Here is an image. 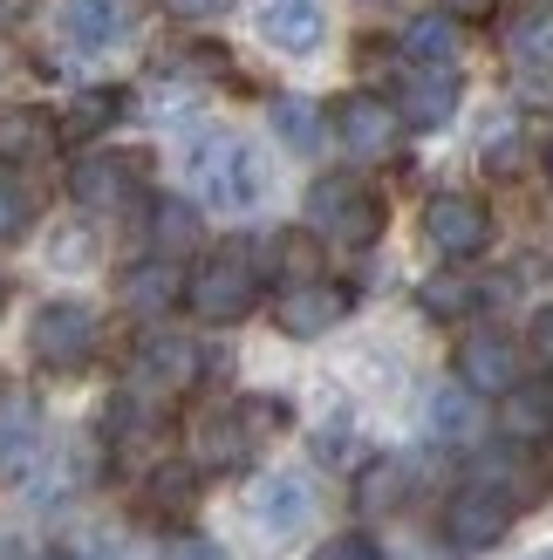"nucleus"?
<instances>
[{
	"mask_svg": "<svg viewBox=\"0 0 553 560\" xmlns=\"http://www.w3.org/2000/svg\"><path fill=\"white\" fill-rule=\"evenodd\" d=\"M96 342H103V322H96V307L90 301H42L35 307V322H27V355L42 362V370H55V376H75L82 362L96 355Z\"/></svg>",
	"mask_w": 553,
	"mask_h": 560,
	"instance_id": "nucleus-5",
	"label": "nucleus"
},
{
	"mask_svg": "<svg viewBox=\"0 0 553 560\" xmlns=\"http://www.w3.org/2000/svg\"><path fill=\"white\" fill-rule=\"evenodd\" d=\"M55 137H62V124H55L48 109H35V103L0 109V164H42L55 151Z\"/></svg>",
	"mask_w": 553,
	"mask_h": 560,
	"instance_id": "nucleus-16",
	"label": "nucleus"
},
{
	"mask_svg": "<svg viewBox=\"0 0 553 560\" xmlns=\"http://www.w3.org/2000/svg\"><path fill=\"white\" fill-rule=\"evenodd\" d=\"M117 96H109V90H90V96H75V109H69V117H55V124H62V137H96V130H109V124H117Z\"/></svg>",
	"mask_w": 553,
	"mask_h": 560,
	"instance_id": "nucleus-29",
	"label": "nucleus"
},
{
	"mask_svg": "<svg viewBox=\"0 0 553 560\" xmlns=\"http://www.w3.org/2000/svg\"><path fill=\"white\" fill-rule=\"evenodd\" d=\"M315 452L321 458H349V417H328L321 438H315Z\"/></svg>",
	"mask_w": 553,
	"mask_h": 560,
	"instance_id": "nucleus-38",
	"label": "nucleus"
},
{
	"mask_svg": "<svg viewBox=\"0 0 553 560\" xmlns=\"http://www.w3.org/2000/svg\"><path fill=\"white\" fill-rule=\"evenodd\" d=\"M267 117H273V130H281V144H287V151H301V158L328 144V124H321V109H315L308 96H273Z\"/></svg>",
	"mask_w": 553,
	"mask_h": 560,
	"instance_id": "nucleus-24",
	"label": "nucleus"
},
{
	"mask_svg": "<svg viewBox=\"0 0 553 560\" xmlns=\"http://www.w3.org/2000/svg\"><path fill=\"white\" fill-rule=\"evenodd\" d=\"M27 212H35V206H27V191L14 178H0V246L27 233Z\"/></svg>",
	"mask_w": 553,
	"mask_h": 560,
	"instance_id": "nucleus-33",
	"label": "nucleus"
},
{
	"mask_svg": "<svg viewBox=\"0 0 553 560\" xmlns=\"http://www.w3.org/2000/svg\"><path fill=\"white\" fill-rule=\"evenodd\" d=\"M431 431L437 438H451V444H464V438H472L479 431V417H472V389H437V397H431Z\"/></svg>",
	"mask_w": 553,
	"mask_h": 560,
	"instance_id": "nucleus-27",
	"label": "nucleus"
},
{
	"mask_svg": "<svg viewBox=\"0 0 553 560\" xmlns=\"http://www.w3.org/2000/svg\"><path fill=\"white\" fill-rule=\"evenodd\" d=\"M35 452H42V410H35V397L8 389V397H0V479L27 471Z\"/></svg>",
	"mask_w": 553,
	"mask_h": 560,
	"instance_id": "nucleus-17",
	"label": "nucleus"
},
{
	"mask_svg": "<svg viewBox=\"0 0 553 560\" xmlns=\"http://www.w3.org/2000/svg\"><path fill=\"white\" fill-rule=\"evenodd\" d=\"M472 479H485V486H499L506 499H513V506H519V499H540L546 492V471L533 465V452H527V444H499V452H485L479 465H472Z\"/></svg>",
	"mask_w": 553,
	"mask_h": 560,
	"instance_id": "nucleus-19",
	"label": "nucleus"
},
{
	"mask_svg": "<svg viewBox=\"0 0 553 560\" xmlns=\"http://www.w3.org/2000/svg\"><path fill=\"white\" fill-rule=\"evenodd\" d=\"M506 438L519 444L553 438V389H506Z\"/></svg>",
	"mask_w": 553,
	"mask_h": 560,
	"instance_id": "nucleus-25",
	"label": "nucleus"
},
{
	"mask_svg": "<svg viewBox=\"0 0 553 560\" xmlns=\"http://www.w3.org/2000/svg\"><path fill=\"white\" fill-rule=\"evenodd\" d=\"M199 370H205L199 342H185V335H144L123 389H137V397H151V404H172V397H185V389L199 383Z\"/></svg>",
	"mask_w": 553,
	"mask_h": 560,
	"instance_id": "nucleus-7",
	"label": "nucleus"
},
{
	"mask_svg": "<svg viewBox=\"0 0 553 560\" xmlns=\"http://www.w3.org/2000/svg\"><path fill=\"white\" fill-rule=\"evenodd\" d=\"M506 55H513L527 75H553V0H533V8L513 21Z\"/></svg>",
	"mask_w": 553,
	"mask_h": 560,
	"instance_id": "nucleus-21",
	"label": "nucleus"
},
{
	"mask_svg": "<svg viewBox=\"0 0 553 560\" xmlns=\"http://www.w3.org/2000/svg\"><path fill=\"white\" fill-rule=\"evenodd\" d=\"M437 8H445L451 21H485L492 8H499V0H437Z\"/></svg>",
	"mask_w": 553,
	"mask_h": 560,
	"instance_id": "nucleus-39",
	"label": "nucleus"
},
{
	"mask_svg": "<svg viewBox=\"0 0 553 560\" xmlns=\"http://www.w3.org/2000/svg\"><path fill=\"white\" fill-rule=\"evenodd\" d=\"M403 117H397V103L390 96H369V90H355L336 103V137L349 144V158H363V164H383V158H397L403 151Z\"/></svg>",
	"mask_w": 553,
	"mask_h": 560,
	"instance_id": "nucleus-9",
	"label": "nucleus"
},
{
	"mask_svg": "<svg viewBox=\"0 0 553 560\" xmlns=\"http://www.w3.org/2000/svg\"><path fill=\"white\" fill-rule=\"evenodd\" d=\"M410 486H417V471H410L403 458H376V465H363V479H355V513L390 520V513L410 506Z\"/></svg>",
	"mask_w": 553,
	"mask_h": 560,
	"instance_id": "nucleus-18",
	"label": "nucleus"
},
{
	"mask_svg": "<svg viewBox=\"0 0 553 560\" xmlns=\"http://www.w3.org/2000/svg\"><path fill=\"white\" fill-rule=\"evenodd\" d=\"M281 431V404L273 397H254V404H219V410H199L191 424V465L199 471H233L254 458V444Z\"/></svg>",
	"mask_w": 553,
	"mask_h": 560,
	"instance_id": "nucleus-3",
	"label": "nucleus"
},
{
	"mask_svg": "<svg viewBox=\"0 0 553 560\" xmlns=\"http://www.w3.org/2000/svg\"><path fill=\"white\" fill-rule=\"evenodd\" d=\"M151 246L157 254H185V246H199V212L185 199H157L151 206Z\"/></svg>",
	"mask_w": 553,
	"mask_h": 560,
	"instance_id": "nucleus-26",
	"label": "nucleus"
},
{
	"mask_svg": "<svg viewBox=\"0 0 553 560\" xmlns=\"http://www.w3.org/2000/svg\"><path fill=\"white\" fill-rule=\"evenodd\" d=\"M62 35L82 55H103V48L123 42V8H117V0H69V8H62Z\"/></svg>",
	"mask_w": 553,
	"mask_h": 560,
	"instance_id": "nucleus-20",
	"label": "nucleus"
},
{
	"mask_svg": "<svg viewBox=\"0 0 553 560\" xmlns=\"http://www.w3.org/2000/svg\"><path fill=\"white\" fill-rule=\"evenodd\" d=\"M513 520H519V506H513L499 486H485V479H464L445 499V540L458 553H492V547L513 534Z\"/></svg>",
	"mask_w": 553,
	"mask_h": 560,
	"instance_id": "nucleus-6",
	"label": "nucleus"
},
{
	"mask_svg": "<svg viewBox=\"0 0 553 560\" xmlns=\"http://www.w3.org/2000/svg\"><path fill=\"white\" fill-rule=\"evenodd\" d=\"M349 315V288H336V280H294V288H281V301H273V322H281V335H294V342H315V335H328Z\"/></svg>",
	"mask_w": 553,
	"mask_h": 560,
	"instance_id": "nucleus-13",
	"label": "nucleus"
},
{
	"mask_svg": "<svg viewBox=\"0 0 553 560\" xmlns=\"http://www.w3.org/2000/svg\"><path fill=\"white\" fill-rule=\"evenodd\" d=\"M424 307H431L437 322H451V315H464V307H479L472 273H437V280H424Z\"/></svg>",
	"mask_w": 553,
	"mask_h": 560,
	"instance_id": "nucleus-28",
	"label": "nucleus"
},
{
	"mask_svg": "<svg viewBox=\"0 0 553 560\" xmlns=\"http://www.w3.org/2000/svg\"><path fill=\"white\" fill-rule=\"evenodd\" d=\"M254 301H260V254L254 246H212V254L185 273V307L199 322H212V328H233V322H246L254 315Z\"/></svg>",
	"mask_w": 553,
	"mask_h": 560,
	"instance_id": "nucleus-2",
	"label": "nucleus"
},
{
	"mask_svg": "<svg viewBox=\"0 0 553 560\" xmlns=\"http://www.w3.org/2000/svg\"><path fill=\"white\" fill-rule=\"evenodd\" d=\"M27 14H35V0H0V35H14Z\"/></svg>",
	"mask_w": 553,
	"mask_h": 560,
	"instance_id": "nucleus-40",
	"label": "nucleus"
},
{
	"mask_svg": "<svg viewBox=\"0 0 553 560\" xmlns=\"http://www.w3.org/2000/svg\"><path fill=\"white\" fill-rule=\"evenodd\" d=\"M451 109H458V69L410 55L403 75H397V117H403L410 130H445Z\"/></svg>",
	"mask_w": 553,
	"mask_h": 560,
	"instance_id": "nucleus-11",
	"label": "nucleus"
},
{
	"mask_svg": "<svg viewBox=\"0 0 553 560\" xmlns=\"http://www.w3.org/2000/svg\"><path fill=\"white\" fill-rule=\"evenodd\" d=\"M519 376H527V355H519L513 335H499V328L464 335V349H458V383L472 389V397H506V389H519Z\"/></svg>",
	"mask_w": 553,
	"mask_h": 560,
	"instance_id": "nucleus-12",
	"label": "nucleus"
},
{
	"mask_svg": "<svg viewBox=\"0 0 553 560\" xmlns=\"http://www.w3.org/2000/svg\"><path fill=\"white\" fill-rule=\"evenodd\" d=\"M546 178H553V144H546Z\"/></svg>",
	"mask_w": 553,
	"mask_h": 560,
	"instance_id": "nucleus-41",
	"label": "nucleus"
},
{
	"mask_svg": "<svg viewBox=\"0 0 553 560\" xmlns=\"http://www.w3.org/2000/svg\"><path fill=\"white\" fill-rule=\"evenodd\" d=\"M178 294H185V280L172 260H144V267L123 273V307H137V315H164Z\"/></svg>",
	"mask_w": 553,
	"mask_h": 560,
	"instance_id": "nucleus-22",
	"label": "nucleus"
},
{
	"mask_svg": "<svg viewBox=\"0 0 553 560\" xmlns=\"http://www.w3.org/2000/svg\"><path fill=\"white\" fill-rule=\"evenodd\" d=\"M185 172H191V191H199L212 212H254L267 199V158L233 130H205L199 144H191Z\"/></svg>",
	"mask_w": 553,
	"mask_h": 560,
	"instance_id": "nucleus-1",
	"label": "nucleus"
},
{
	"mask_svg": "<svg viewBox=\"0 0 553 560\" xmlns=\"http://www.w3.org/2000/svg\"><path fill=\"white\" fill-rule=\"evenodd\" d=\"M527 342H533V355H540V362H546V370H553V301H546V307H540V315L527 322Z\"/></svg>",
	"mask_w": 553,
	"mask_h": 560,
	"instance_id": "nucleus-36",
	"label": "nucleus"
},
{
	"mask_svg": "<svg viewBox=\"0 0 553 560\" xmlns=\"http://www.w3.org/2000/svg\"><path fill=\"white\" fill-rule=\"evenodd\" d=\"M69 199L82 212H130L144 199V172H137V158H123V151H90V158H75V172H69Z\"/></svg>",
	"mask_w": 553,
	"mask_h": 560,
	"instance_id": "nucleus-10",
	"label": "nucleus"
},
{
	"mask_svg": "<svg viewBox=\"0 0 553 560\" xmlns=\"http://www.w3.org/2000/svg\"><path fill=\"white\" fill-rule=\"evenodd\" d=\"M308 560H383V547L369 534H336V540H321Z\"/></svg>",
	"mask_w": 553,
	"mask_h": 560,
	"instance_id": "nucleus-34",
	"label": "nucleus"
},
{
	"mask_svg": "<svg viewBox=\"0 0 553 560\" xmlns=\"http://www.w3.org/2000/svg\"><path fill=\"white\" fill-rule=\"evenodd\" d=\"M164 560H233L219 540H205V534H172L164 540Z\"/></svg>",
	"mask_w": 553,
	"mask_h": 560,
	"instance_id": "nucleus-35",
	"label": "nucleus"
},
{
	"mask_svg": "<svg viewBox=\"0 0 553 560\" xmlns=\"http://www.w3.org/2000/svg\"><path fill=\"white\" fill-rule=\"evenodd\" d=\"M14 560H35V553H14Z\"/></svg>",
	"mask_w": 553,
	"mask_h": 560,
	"instance_id": "nucleus-42",
	"label": "nucleus"
},
{
	"mask_svg": "<svg viewBox=\"0 0 553 560\" xmlns=\"http://www.w3.org/2000/svg\"><path fill=\"white\" fill-rule=\"evenodd\" d=\"M403 48L410 55H424V62H451V14H424L417 27H410V35H403Z\"/></svg>",
	"mask_w": 553,
	"mask_h": 560,
	"instance_id": "nucleus-30",
	"label": "nucleus"
},
{
	"mask_svg": "<svg viewBox=\"0 0 553 560\" xmlns=\"http://www.w3.org/2000/svg\"><path fill=\"white\" fill-rule=\"evenodd\" d=\"M308 233L328 246H376L383 233V199L355 172H328L308 185Z\"/></svg>",
	"mask_w": 553,
	"mask_h": 560,
	"instance_id": "nucleus-4",
	"label": "nucleus"
},
{
	"mask_svg": "<svg viewBox=\"0 0 553 560\" xmlns=\"http://www.w3.org/2000/svg\"><path fill=\"white\" fill-rule=\"evenodd\" d=\"M424 233H431V246L445 260H479L485 246H492V212H485L479 191H431Z\"/></svg>",
	"mask_w": 553,
	"mask_h": 560,
	"instance_id": "nucleus-8",
	"label": "nucleus"
},
{
	"mask_svg": "<svg viewBox=\"0 0 553 560\" xmlns=\"http://www.w3.org/2000/svg\"><path fill=\"white\" fill-rule=\"evenodd\" d=\"M273 273H281L287 288H294V280H315V246H308V233H281V240H273Z\"/></svg>",
	"mask_w": 553,
	"mask_h": 560,
	"instance_id": "nucleus-31",
	"label": "nucleus"
},
{
	"mask_svg": "<svg viewBox=\"0 0 553 560\" xmlns=\"http://www.w3.org/2000/svg\"><path fill=\"white\" fill-rule=\"evenodd\" d=\"M178 21H219V14H233V0H164Z\"/></svg>",
	"mask_w": 553,
	"mask_h": 560,
	"instance_id": "nucleus-37",
	"label": "nucleus"
},
{
	"mask_svg": "<svg viewBox=\"0 0 553 560\" xmlns=\"http://www.w3.org/2000/svg\"><path fill=\"white\" fill-rule=\"evenodd\" d=\"M260 35H267V48H281V55H315L328 42V14L315 8V0H267V8H260Z\"/></svg>",
	"mask_w": 553,
	"mask_h": 560,
	"instance_id": "nucleus-15",
	"label": "nucleus"
},
{
	"mask_svg": "<svg viewBox=\"0 0 553 560\" xmlns=\"http://www.w3.org/2000/svg\"><path fill=\"white\" fill-rule=\"evenodd\" d=\"M48 260H55V267H90V260H96L90 226H62V233L48 240Z\"/></svg>",
	"mask_w": 553,
	"mask_h": 560,
	"instance_id": "nucleus-32",
	"label": "nucleus"
},
{
	"mask_svg": "<svg viewBox=\"0 0 553 560\" xmlns=\"http://www.w3.org/2000/svg\"><path fill=\"white\" fill-rule=\"evenodd\" d=\"M254 520H260L267 540L301 534V526L315 520V492H308V479H294V471H267V479L254 486Z\"/></svg>",
	"mask_w": 553,
	"mask_h": 560,
	"instance_id": "nucleus-14",
	"label": "nucleus"
},
{
	"mask_svg": "<svg viewBox=\"0 0 553 560\" xmlns=\"http://www.w3.org/2000/svg\"><path fill=\"white\" fill-rule=\"evenodd\" d=\"M144 506L157 520H178L199 506V465H157L151 479H144Z\"/></svg>",
	"mask_w": 553,
	"mask_h": 560,
	"instance_id": "nucleus-23",
	"label": "nucleus"
}]
</instances>
